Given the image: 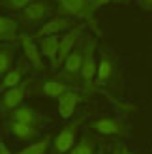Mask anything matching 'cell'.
I'll use <instances>...</instances> for the list:
<instances>
[{"label":"cell","mask_w":152,"mask_h":154,"mask_svg":"<svg viewBox=\"0 0 152 154\" xmlns=\"http://www.w3.org/2000/svg\"><path fill=\"white\" fill-rule=\"evenodd\" d=\"M19 43L23 45V53L32 68L36 70H43V55H41V49L38 45L36 38L34 36H28V34H21L19 36Z\"/></svg>","instance_id":"cell-4"},{"label":"cell","mask_w":152,"mask_h":154,"mask_svg":"<svg viewBox=\"0 0 152 154\" xmlns=\"http://www.w3.org/2000/svg\"><path fill=\"white\" fill-rule=\"evenodd\" d=\"M111 75H113V62H111V58L107 55H103L100 58V62H98V73H96V83L98 85H103V83H107L111 79Z\"/></svg>","instance_id":"cell-17"},{"label":"cell","mask_w":152,"mask_h":154,"mask_svg":"<svg viewBox=\"0 0 152 154\" xmlns=\"http://www.w3.org/2000/svg\"><path fill=\"white\" fill-rule=\"evenodd\" d=\"M21 79H23V70H21V68H13V70H10V72L2 77L0 88L10 90V88H13V87H19V85H21Z\"/></svg>","instance_id":"cell-20"},{"label":"cell","mask_w":152,"mask_h":154,"mask_svg":"<svg viewBox=\"0 0 152 154\" xmlns=\"http://www.w3.org/2000/svg\"><path fill=\"white\" fill-rule=\"evenodd\" d=\"M26 90H28L26 83H23V85H19V87H13V88H10V90H6L4 96H2V105H4V109H11V111L17 109V107L23 103L25 96H26Z\"/></svg>","instance_id":"cell-10"},{"label":"cell","mask_w":152,"mask_h":154,"mask_svg":"<svg viewBox=\"0 0 152 154\" xmlns=\"http://www.w3.org/2000/svg\"><path fill=\"white\" fill-rule=\"evenodd\" d=\"M81 34V26H75V28H70L64 36H60V45H58V60H56V68H60L64 64V60L68 58L70 53H73V47H75V42Z\"/></svg>","instance_id":"cell-7"},{"label":"cell","mask_w":152,"mask_h":154,"mask_svg":"<svg viewBox=\"0 0 152 154\" xmlns=\"http://www.w3.org/2000/svg\"><path fill=\"white\" fill-rule=\"evenodd\" d=\"M38 45L41 49V55L51 62L53 68H56V60H58V45H60V36H45L36 40Z\"/></svg>","instance_id":"cell-8"},{"label":"cell","mask_w":152,"mask_h":154,"mask_svg":"<svg viewBox=\"0 0 152 154\" xmlns=\"http://www.w3.org/2000/svg\"><path fill=\"white\" fill-rule=\"evenodd\" d=\"M13 64H15V53H13V49L0 47V75L4 77L10 70H13Z\"/></svg>","instance_id":"cell-19"},{"label":"cell","mask_w":152,"mask_h":154,"mask_svg":"<svg viewBox=\"0 0 152 154\" xmlns=\"http://www.w3.org/2000/svg\"><path fill=\"white\" fill-rule=\"evenodd\" d=\"M68 154H94V141L90 137H83L81 141L73 145V149Z\"/></svg>","instance_id":"cell-21"},{"label":"cell","mask_w":152,"mask_h":154,"mask_svg":"<svg viewBox=\"0 0 152 154\" xmlns=\"http://www.w3.org/2000/svg\"><path fill=\"white\" fill-rule=\"evenodd\" d=\"M71 19L68 17H55V19H49L47 23H43V25L36 30L34 38L36 40H40V38H45V36H58L60 32H64L71 26Z\"/></svg>","instance_id":"cell-6"},{"label":"cell","mask_w":152,"mask_h":154,"mask_svg":"<svg viewBox=\"0 0 152 154\" xmlns=\"http://www.w3.org/2000/svg\"><path fill=\"white\" fill-rule=\"evenodd\" d=\"M49 143H51V135H45L40 141H34V143H30L28 147L21 149L17 154H47Z\"/></svg>","instance_id":"cell-18"},{"label":"cell","mask_w":152,"mask_h":154,"mask_svg":"<svg viewBox=\"0 0 152 154\" xmlns=\"http://www.w3.org/2000/svg\"><path fill=\"white\" fill-rule=\"evenodd\" d=\"M90 128H92L96 134L107 135V137H124V135H128V126L120 119H111V117L96 119V120L90 122Z\"/></svg>","instance_id":"cell-3"},{"label":"cell","mask_w":152,"mask_h":154,"mask_svg":"<svg viewBox=\"0 0 152 154\" xmlns=\"http://www.w3.org/2000/svg\"><path fill=\"white\" fill-rule=\"evenodd\" d=\"M83 57H85V53H81V51H73V53H70V55H68V58L64 60V64H62V68H64V75L73 77V75L81 73Z\"/></svg>","instance_id":"cell-15"},{"label":"cell","mask_w":152,"mask_h":154,"mask_svg":"<svg viewBox=\"0 0 152 154\" xmlns=\"http://www.w3.org/2000/svg\"><path fill=\"white\" fill-rule=\"evenodd\" d=\"M139 6L147 11H152V0H139Z\"/></svg>","instance_id":"cell-23"},{"label":"cell","mask_w":152,"mask_h":154,"mask_svg":"<svg viewBox=\"0 0 152 154\" xmlns=\"http://www.w3.org/2000/svg\"><path fill=\"white\" fill-rule=\"evenodd\" d=\"M77 103H79V94H77V92H73V90H68L66 94H62V96L58 98V115L64 120H70L75 115Z\"/></svg>","instance_id":"cell-9"},{"label":"cell","mask_w":152,"mask_h":154,"mask_svg":"<svg viewBox=\"0 0 152 154\" xmlns=\"http://www.w3.org/2000/svg\"><path fill=\"white\" fill-rule=\"evenodd\" d=\"M34 0H4V6L10 8L13 11H23L28 4H32Z\"/></svg>","instance_id":"cell-22"},{"label":"cell","mask_w":152,"mask_h":154,"mask_svg":"<svg viewBox=\"0 0 152 154\" xmlns=\"http://www.w3.org/2000/svg\"><path fill=\"white\" fill-rule=\"evenodd\" d=\"M90 2H92V6H94L96 10H98V8H103V6H107V4L111 2V0H90Z\"/></svg>","instance_id":"cell-24"},{"label":"cell","mask_w":152,"mask_h":154,"mask_svg":"<svg viewBox=\"0 0 152 154\" xmlns=\"http://www.w3.org/2000/svg\"><path fill=\"white\" fill-rule=\"evenodd\" d=\"M120 149H122V154H133L130 149H128V147H120Z\"/></svg>","instance_id":"cell-26"},{"label":"cell","mask_w":152,"mask_h":154,"mask_svg":"<svg viewBox=\"0 0 152 154\" xmlns=\"http://www.w3.org/2000/svg\"><path fill=\"white\" fill-rule=\"evenodd\" d=\"M19 23L11 19V17H6V15H0V42H15L19 40Z\"/></svg>","instance_id":"cell-14"},{"label":"cell","mask_w":152,"mask_h":154,"mask_svg":"<svg viewBox=\"0 0 152 154\" xmlns=\"http://www.w3.org/2000/svg\"><path fill=\"white\" fill-rule=\"evenodd\" d=\"M60 10L70 17H77V19H85L94 30H98L96 23H94V10L90 0H56Z\"/></svg>","instance_id":"cell-1"},{"label":"cell","mask_w":152,"mask_h":154,"mask_svg":"<svg viewBox=\"0 0 152 154\" xmlns=\"http://www.w3.org/2000/svg\"><path fill=\"white\" fill-rule=\"evenodd\" d=\"M45 13H47V4L43 0H34L32 4H28L21 11V19L25 23H40V21H43Z\"/></svg>","instance_id":"cell-11"},{"label":"cell","mask_w":152,"mask_h":154,"mask_svg":"<svg viewBox=\"0 0 152 154\" xmlns=\"http://www.w3.org/2000/svg\"><path fill=\"white\" fill-rule=\"evenodd\" d=\"M111 154H122V149H115V150H113Z\"/></svg>","instance_id":"cell-27"},{"label":"cell","mask_w":152,"mask_h":154,"mask_svg":"<svg viewBox=\"0 0 152 154\" xmlns=\"http://www.w3.org/2000/svg\"><path fill=\"white\" fill-rule=\"evenodd\" d=\"M79 124L81 120H73L60 130L55 141H53V154H66L73 149L75 139H77V132H79Z\"/></svg>","instance_id":"cell-2"},{"label":"cell","mask_w":152,"mask_h":154,"mask_svg":"<svg viewBox=\"0 0 152 154\" xmlns=\"http://www.w3.org/2000/svg\"><path fill=\"white\" fill-rule=\"evenodd\" d=\"M68 90H70L68 85L62 83V81H56V79H47L41 85V92L47 98H60L62 94H66Z\"/></svg>","instance_id":"cell-16"},{"label":"cell","mask_w":152,"mask_h":154,"mask_svg":"<svg viewBox=\"0 0 152 154\" xmlns=\"http://www.w3.org/2000/svg\"><path fill=\"white\" fill-rule=\"evenodd\" d=\"M0 154H11L10 149L6 147V143H4V141H0Z\"/></svg>","instance_id":"cell-25"},{"label":"cell","mask_w":152,"mask_h":154,"mask_svg":"<svg viewBox=\"0 0 152 154\" xmlns=\"http://www.w3.org/2000/svg\"><path fill=\"white\" fill-rule=\"evenodd\" d=\"M111 2H122V0H111Z\"/></svg>","instance_id":"cell-28"},{"label":"cell","mask_w":152,"mask_h":154,"mask_svg":"<svg viewBox=\"0 0 152 154\" xmlns=\"http://www.w3.org/2000/svg\"><path fill=\"white\" fill-rule=\"evenodd\" d=\"M10 132L15 139L19 141H30L38 135V126L32 124H25V122H17V120H11L10 122Z\"/></svg>","instance_id":"cell-13"},{"label":"cell","mask_w":152,"mask_h":154,"mask_svg":"<svg viewBox=\"0 0 152 154\" xmlns=\"http://www.w3.org/2000/svg\"><path fill=\"white\" fill-rule=\"evenodd\" d=\"M94 49H96V42L90 40L85 47V57H83V68H81V79L87 85H90L92 81H96V73H98V62L94 57Z\"/></svg>","instance_id":"cell-5"},{"label":"cell","mask_w":152,"mask_h":154,"mask_svg":"<svg viewBox=\"0 0 152 154\" xmlns=\"http://www.w3.org/2000/svg\"><path fill=\"white\" fill-rule=\"evenodd\" d=\"M11 120L25 122V124H32V126H40V122H41L43 119L32 109V107H28V105H19L17 109L11 111Z\"/></svg>","instance_id":"cell-12"}]
</instances>
